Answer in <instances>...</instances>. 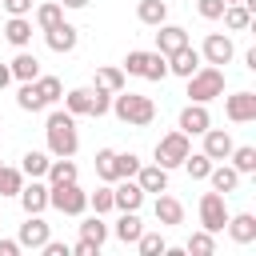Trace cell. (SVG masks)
<instances>
[{
    "instance_id": "cell-1",
    "label": "cell",
    "mask_w": 256,
    "mask_h": 256,
    "mask_svg": "<svg viewBox=\"0 0 256 256\" xmlns=\"http://www.w3.org/2000/svg\"><path fill=\"white\" fill-rule=\"evenodd\" d=\"M44 140H48V156H76L80 152V132H76V116L68 108H56L44 116Z\"/></svg>"
},
{
    "instance_id": "cell-2",
    "label": "cell",
    "mask_w": 256,
    "mask_h": 256,
    "mask_svg": "<svg viewBox=\"0 0 256 256\" xmlns=\"http://www.w3.org/2000/svg\"><path fill=\"white\" fill-rule=\"evenodd\" d=\"M120 124H128V128H148L152 120H156V104H152V96H140V92H128V88H120V92H112V108H108Z\"/></svg>"
},
{
    "instance_id": "cell-3",
    "label": "cell",
    "mask_w": 256,
    "mask_h": 256,
    "mask_svg": "<svg viewBox=\"0 0 256 256\" xmlns=\"http://www.w3.org/2000/svg\"><path fill=\"white\" fill-rule=\"evenodd\" d=\"M216 96H224V68L200 64V68L188 76V100H192V104H212Z\"/></svg>"
},
{
    "instance_id": "cell-4",
    "label": "cell",
    "mask_w": 256,
    "mask_h": 256,
    "mask_svg": "<svg viewBox=\"0 0 256 256\" xmlns=\"http://www.w3.org/2000/svg\"><path fill=\"white\" fill-rule=\"evenodd\" d=\"M124 76H140V80H164L168 76V56H160V52H144V48H132L128 56H124Z\"/></svg>"
},
{
    "instance_id": "cell-5",
    "label": "cell",
    "mask_w": 256,
    "mask_h": 256,
    "mask_svg": "<svg viewBox=\"0 0 256 256\" xmlns=\"http://www.w3.org/2000/svg\"><path fill=\"white\" fill-rule=\"evenodd\" d=\"M48 208H56L60 216H84L88 212V192L80 188V180L48 184Z\"/></svg>"
},
{
    "instance_id": "cell-6",
    "label": "cell",
    "mask_w": 256,
    "mask_h": 256,
    "mask_svg": "<svg viewBox=\"0 0 256 256\" xmlns=\"http://www.w3.org/2000/svg\"><path fill=\"white\" fill-rule=\"evenodd\" d=\"M192 152V136H184L180 128H172V132H164L160 140H156V148H152V156H156V164L160 168H180L184 164V156Z\"/></svg>"
},
{
    "instance_id": "cell-7",
    "label": "cell",
    "mask_w": 256,
    "mask_h": 256,
    "mask_svg": "<svg viewBox=\"0 0 256 256\" xmlns=\"http://www.w3.org/2000/svg\"><path fill=\"white\" fill-rule=\"evenodd\" d=\"M224 224H228V204H224V196L212 188V192L200 196V228H208V232H224Z\"/></svg>"
},
{
    "instance_id": "cell-8",
    "label": "cell",
    "mask_w": 256,
    "mask_h": 256,
    "mask_svg": "<svg viewBox=\"0 0 256 256\" xmlns=\"http://www.w3.org/2000/svg\"><path fill=\"white\" fill-rule=\"evenodd\" d=\"M236 56V44H232V36H224V32H208L204 36V44H200V60L204 64H228Z\"/></svg>"
},
{
    "instance_id": "cell-9",
    "label": "cell",
    "mask_w": 256,
    "mask_h": 256,
    "mask_svg": "<svg viewBox=\"0 0 256 256\" xmlns=\"http://www.w3.org/2000/svg\"><path fill=\"white\" fill-rule=\"evenodd\" d=\"M176 128L184 132V136H200V132H208L212 128V112H208V104H184L180 108V116H176Z\"/></svg>"
},
{
    "instance_id": "cell-10",
    "label": "cell",
    "mask_w": 256,
    "mask_h": 256,
    "mask_svg": "<svg viewBox=\"0 0 256 256\" xmlns=\"http://www.w3.org/2000/svg\"><path fill=\"white\" fill-rule=\"evenodd\" d=\"M140 204H144V188L132 176H120L112 184V208L116 212H140Z\"/></svg>"
},
{
    "instance_id": "cell-11",
    "label": "cell",
    "mask_w": 256,
    "mask_h": 256,
    "mask_svg": "<svg viewBox=\"0 0 256 256\" xmlns=\"http://www.w3.org/2000/svg\"><path fill=\"white\" fill-rule=\"evenodd\" d=\"M44 44L52 48V52H76V44H80V28L76 24H68V20H60V24H52V28H44Z\"/></svg>"
},
{
    "instance_id": "cell-12",
    "label": "cell",
    "mask_w": 256,
    "mask_h": 256,
    "mask_svg": "<svg viewBox=\"0 0 256 256\" xmlns=\"http://www.w3.org/2000/svg\"><path fill=\"white\" fill-rule=\"evenodd\" d=\"M224 116L232 124H252L256 120V92H232V96H224Z\"/></svg>"
},
{
    "instance_id": "cell-13",
    "label": "cell",
    "mask_w": 256,
    "mask_h": 256,
    "mask_svg": "<svg viewBox=\"0 0 256 256\" xmlns=\"http://www.w3.org/2000/svg\"><path fill=\"white\" fill-rule=\"evenodd\" d=\"M48 236H52V228H48V220H44L40 212H32V216H28L24 224H20V232H16V240H20V248H32V252H40Z\"/></svg>"
},
{
    "instance_id": "cell-14",
    "label": "cell",
    "mask_w": 256,
    "mask_h": 256,
    "mask_svg": "<svg viewBox=\"0 0 256 256\" xmlns=\"http://www.w3.org/2000/svg\"><path fill=\"white\" fill-rule=\"evenodd\" d=\"M200 64H204V60H200V48L184 44V48H176V52L168 56V76H180V80H188V76H192Z\"/></svg>"
},
{
    "instance_id": "cell-15",
    "label": "cell",
    "mask_w": 256,
    "mask_h": 256,
    "mask_svg": "<svg viewBox=\"0 0 256 256\" xmlns=\"http://www.w3.org/2000/svg\"><path fill=\"white\" fill-rule=\"evenodd\" d=\"M152 216L160 228H172V224H184V204L168 192H156V204H152Z\"/></svg>"
},
{
    "instance_id": "cell-16",
    "label": "cell",
    "mask_w": 256,
    "mask_h": 256,
    "mask_svg": "<svg viewBox=\"0 0 256 256\" xmlns=\"http://www.w3.org/2000/svg\"><path fill=\"white\" fill-rule=\"evenodd\" d=\"M16 200H20L24 216H32V212H44V208H48V180H32V184H24V188L16 192Z\"/></svg>"
},
{
    "instance_id": "cell-17",
    "label": "cell",
    "mask_w": 256,
    "mask_h": 256,
    "mask_svg": "<svg viewBox=\"0 0 256 256\" xmlns=\"http://www.w3.org/2000/svg\"><path fill=\"white\" fill-rule=\"evenodd\" d=\"M184 44H188V32H184L180 24H168V20L156 24V52H160V56H172V52L184 48Z\"/></svg>"
},
{
    "instance_id": "cell-18",
    "label": "cell",
    "mask_w": 256,
    "mask_h": 256,
    "mask_svg": "<svg viewBox=\"0 0 256 256\" xmlns=\"http://www.w3.org/2000/svg\"><path fill=\"white\" fill-rule=\"evenodd\" d=\"M200 136H204V148H200V152H204L208 160H228V152H232V144H236V140L228 136V128H208V132H200Z\"/></svg>"
},
{
    "instance_id": "cell-19",
    "label": "cell",
    "mask_w": 256,
    "mask_h": 256,
    "mask_svg": "<svg viewBox=\"0 0 256 256\" xmlns=\"http://www.w3.org/2000/svg\"><path fill=\"white\" fill-rule=\"evenodd\" d=\"M132 180L144 188V196H148V192H168V168H160L156 160H152V164H140Z\"/></svg>"
},
{
    "instance_id": "cell-20",
    "label": "cell",
    "mask_w": 256,
    "mask_h": 256,
    "mask_svg": "<svg viewBox=\"0 0 256 256\" xmlns=\"http://www.w3.org/2000/svg\"><path fill=\"white\" fill-rule=\"evenodd\" d=\"M224 232L236 240V244H252L256 240V216L252 212H228V224H224Z\"/></svg>"
},
{
    "instance_id": "cell-21",
    "label": "cell",
    "mask_w": 256,
    "mask_h": 256,
    "mask_svg": "<svg viewBox=\"0 0 256 256\" xmlns=\"http://www.w3.org/2000/svg\"><path fill=\"white\" fill-rule=\"evenodd\" d=\"M208 184H212L220 196H228V192H236V188H240V172H236L232 164L216 160V164H212V172H208Z\"/></svg>"
},
{
    "instance_id": "cell-22",
    "label": "cell",
    "mask_w": 256,
    "mask_h": 256,
    "mask_svg": "<svg viewBox=\"0 0 256 256\" xmlns=\"http://www.w3.org/2000/svg\"><path fill=\"white\" fill-rule=\"evenodd\" d=\"M4 40H8L12 48H28V44H32V16H8Z\"/></svg>"
},
{
    "instance_id": "cell-23",
    "label": "cell",
    "mask_w": 256,
    "mask_h": 256,
    "mask_svg": "<svg viewBox=\"0 0 256 256\" xmlns=\"http://www.w3.org/2000/svg\"><path fill=\"white\" fill-rule=\"evenodd\" d=\"M44 180H48V184H68V180H80V168L72 164V156H52Z\"/></svg>"
},
{
    "instance_id": "cell-24",
    "label": "cell",
    "mask_w": 256,
    "mask_h": 256,
    "mask_svg": "<svg viewBox=\"0 0 256 256\" xmlns=\"http://www.w3.org/2000/svg\"><path fill=\"white\" fill-rule=\"evenodd\" d=\"M220 20H224L228 32H248V28H252V8H248V4H224Z\"/></svg>"
},
{
    "instance_id": "cell-25",
    "label": "cell",
    "mask_w": 256,
    "mask_h": 256,
    "mask_svg": "<svg viewBox=\"0 0 256 256\" xmlns=\"http://www.w3.org/2000/svg\"><path fill=\"white\" fill-rule=\"evenodd\" d=\"M8 68H12V80H36V76H40V60H36L28 48H20V52L8 60Z\"/></svg>"
},
{
    "instance_id": "cell-26",
    "label": "cell",
    "mask_w": 256,
    "mask_h": 256,
    "mask_svg": "<svg viewBox=\"0 0 256 256\" xmlns=\"http://www.w3.org/2000/svg\"><path fill=\"white\" fill-rule=\"evenodd\" d=\"M92 88H100V92H120V88H128V76H124V68H116V64H104V68H96V80H92Z\"/></svg>"
},
{
    "instance_id": "cell-27",
    "label": "cell",
    "mask_w": 256,
    "mask_h": 256,
    "mask_svg": "<svg viewBox=\"0 0 256 256\" xmlns=\"http://www.w3.org/2000/svg\"><path fill=\"white\" fill-rule=\"evenodd\" d=\"M16 108H20V112H44V108H48L44 96H40V88H36V80H20V88H16Z\"/></svg>"
},
{
    "instance_id": "cell-28",
    "label": "cell",
    "mask_w": 256,
    "mask_h": 256,
    "mask_svg": "<svg viewBox=\"0 0 256 256\" xmlns=\"http://www.w3.org/2000/svg\"><path fill=\"white\" fill-rule=\"evenodd\" d=\"M136 20H140L144 28L164 24V20H168V0H140V4H136Z\"/></svg>"
},
{
    "instance_id": "cell-29",
    "label": "cell",
    "mask_w": 256,
    "mask_h": 256,
    "mask_svg": "<svg viewBox=\"0 0 256 256\" xmlns=\"http://www.w3.org/2000/svg\"><path fill=\"white\" fill-rule=\"evenodd\" d=\"M80 240H88V244L104 248V240H108V224H104V216H100V212H92V216H84V220H80Z\"/></svg>"
},
{
    "instance_id": "cell-30",
    "label": "cell",
    "mask_w": 256,
    "mask_h": 256,
    "mask_svg": "<svg viewBox=\"0 0 256 256\" xmlns=\"http://www.w3.org/2000/svg\"><path fill=\"white\" fill-rule=\"evenodd\" d=\"M116 240L120 244H136V236L144 232V224H140V212H120V220H116Z\"/></svg>"
},
{
    "instance_id": "cell-31",
    "label": "cell",
    "mask_w": 256,
    "mask_h": 256,
    "mask_svg": "<svg viewBox=\"0 0 256 256\" xmlns=\"http://www.w3.org/2000/svg\"><path fill=\"white\" fill-rule=\"evenodd\" d=\"M32 20H36V28H40V32H44V28H52V24H60V20H64V4H60V0L36 4V8H32Z\"/></svg>"
},
{
    "instance_id": "cell-32",
    "label": "cell",
    "mask_w": 256,
    "mask_h": 256,
    "mask_svg": "<svg viewBox=\"0 0 256 256\" xmlns=\"http://www.w3.org/2000/svg\"><path fill=\"white\" fill-rule=\"evenodd\" d=\"M228 160H232V168H236L240 176H252V172H256V148H252V144H232Z\"/></svg>"
},
{
    "instance_id": "cell-33",
    "label": "cell",
    "mask_w": 256,
    "mask_h": 256,
    "mask_svg": "<svg viewBox=\"0 0 256 256\" xmlns=\"http://www.w3.org/2000/svg\"><path fill=\"white\" fill-rule=\"evenodd\" d=\"M48 152H24V160H20V172H24V180H44V172H48Z\"/></svg>"
},
{
    "instance_id": "cell-34",
    "label": "cell",
    "mask_w": 256,
    "mask_h": 256,
    "mask_svg": "<svg viewBox=\"0 0 256 256\" xmlns=\"http://www.w3.org/2000/svg\"><path fill=\"white\" fill-rule=\"evenodd\" d=\"M184 252H188V256H212V252H216V232H208V228L192 232V236L184 240Z\"/></svg>"
},
{
    "instance_id": "cell-35",
    "label": "cell",
    "mask_w": 256,
    "mask_h": 256,
    "mask_svg": "<svg viewBox=\"0 0 256 256\" xmlns=\"http://www.w3.org/2000/svg\"><path fill=\"white\" fill-rule=\"evenodd\" d=\"M60 100H64V108H68L72 116H88V108H92V88H68Z\"/></svg>"
},
{
    "instance_id": "cell-36",
    "label": "cell",
    "mask_w": 256,
    "mask_h": 256,
    "mask_svg": "<svg viewBox=\"0 0 256 256\" xmlns=\"http://www.w3.org/2000/svg\"><path fill=\"white\" fill-rule=\"evenodd\" d=\"M212 164H216V160H208L204 152H188L180 168H184V172H188L192 180H208V172H212Z\"/></svg>"
},
{
    "instance_id": "cell-37",
    "label": "cell",
    "mask_w": 256,
    "mask_h": 256,
    "mask_svg": "<svg viewBox=\"0 0 256 256\" xmlns=\"http://www.w3.org/2000/svg\"><path fill=\"white\" fill-rule=\"evenodd\" d=\"M36 88H40V96H44V104L52 108V104H60V96H64V84H60V76H36Z\"/></svg>"
},
{
    "instance_id": "cell-38",
    "label": "cell",
    "mask_w": 256,
    "mask_h": 256,
    "mask_svg": "<svg viewBox=\"0 0 256 256\" xmlns=\"http://www.w3.org/2000/svg\"><path fill=\"white\" fill-rule=\"evenodd\" d=\"M96 176L104 184H116V148H100L96 152Z\"/></svg>"
},
{
    "instance_id": "cell-39",
    "label": "cell",
    "mask_w": 256,
    "mask_h": 256,
    "mask_svg": "<svg viewBox=\"0 0 256 256\" xmlns=\"http://www.w3.org/2000/svg\"><path fill=\"white\" fill-rule=\"evenodd\" d=\"M164 248H168V240H164L160 232H140V236H136V252H140V256H160Z\"/></svg>"
},
{
    "instance_id": "cell-40",
    "label": "cell",
    "mask_w": 256,
    "mask_h": 256,
    "mask_svg": "<svg viewBox=\"0 0 256 256\" xmlns=\"http://www.w3.org/2000/svg\"><path fill=\"white\" fill-rule=\"evenodd\" d=\"M20 188H24V172H20V168L0 164V196H16Z\"/></svg>"
},
{
    "instance_id": "cell-41",
    "label": "cell",
    "mask_w": 256,
    "mask_h": 256,
    "mask_svg": "<svg viewBox=\"0 0 256 256\" xmlns=\"http://www.w3.org/2000/svg\"><path fill=\"white\" fill-rule=\"evenodd\" d=\"M88 208L100 212V216H108L112 212V184H100L96 192H88Z\"/></svg>"
},
{
    "instance_id": "cell-42",
    "label": "cell",
    "mask_w": 256,
    "mask_h": 256,
    "mask_svg": "<svg viewBox=\"0 0 256 256\" xmlns=\"http://www.w3.org/2000/svg\"><path fill=\"white\" fill-rule=\"evenodd\" d=\"M136 168H140V156L136 152H116V180L120 176H136Z\"/></svg>"
},
{
    "instance_id": "cell-43",
    "label": "cell",
    "mask_w": 256,
    "mask_h": 256,
    "mask_svg": "<svg viewBox=\"0 0 256 256\" xmlns=\"http://www.w3.org/2000/svg\"><path fill=\"white\" fill-rule=\"evenodd\" d=\"M108 108H112V92H100V88H92V108H88V116H108Z\"/></svg>"
},
{
    "instance_id": "cell-44",
    "label": "cell",
    "mask_w": 256,
    "mask_h": 256,
    "mask_svg": "<svg viewBox=\"0 0 256 256\" xmlns=\"http://www.w3.org/2000/svg\"><path fill=\"white\" fill-rule=\"evenodd\" d=\"M196 12H200L204 20H220V12H224V0H196Z\"/></svg>"
},
{
    "instance_id": "cell-45",
    "label": "cell",
    "mask_w": 256,
    "mask_h": 256,
    "mask_svg": "<svg viewBox=\"0 0 256 256\" xmlns=\"http://www.w3.org/2000/svg\"><path fill=\"white\" fill-rule=\"evenodd\" d=\"M0 4H4L8 16H32V8H36L32 0H0Z\"/></svg>"
},
{
    "instance_id": "cell-46",
    "label": "cell",
    "mask_w": 256,
    "mask_h": 256,
    "mask_svg": "<svg viewBox=\"0 0 256 256\" xmlns=\"http://www.w3.org/2000/svg\"><path fill=\"white\" fill-rule=\"evenodd\" d=\"M68 252H72V256H96L100 248H96V244H88V240H76V244H72Z\"/></svg>"
},
{
    "instance_id": "cell-47",
    "label": "cell",
    "mask_w": 256,
    "mask_h": 256,
    "mask_svg": "<svg viewBox=\"0 0 256 256\" xmlns=\"http://www.w3.org/2000/svg\"><path fill=\"white\" fill-rule=\"evenodd\" d=\"M20 240H0V256H20Z\"/></svg>"
},
{
    "instance_id": "cell-48",
    "label": "cell",
    "mask_w": 256,
    "mask_h": 256,
    "mask_svg": "<svg viewBox=\"0 0 256 256\" xmlns=\"http://www.w3.org/2000/svg\"><path fill=\"white\" fill-rule=\"evenodd\" d=\"M8 84H12V68H8V64H0V92H4Z\"/></svg>"
},
{
    "instance_id": "cell-49",
    "label": "cell",
    "mask_w": 256,
    "mask_h": 256,
    "mask_svg": "<svg viewBox=\"0 0 256 256\" xmlns=\"http://www.w3.org/2000/svg\"><path fill=\"white\" fill-rule=\"evenodd\" d=\"M64 8H88V0H60Z\"/></svg>"
},
{
    "instance_id": "cell-50",
    "label": "cell",
    "mask_w": 256,
    "mask_h": 256,
    "mask_svg": "<svg viewBox=\"0 0 256 256\" xmlns=\"http://www.w3.org/2000/svg\"><path fill=\"white\" fill-rule=\"evenodd\" d=\"M224 4H240V0H224Z\"/></svg>"
}]
</instances>
